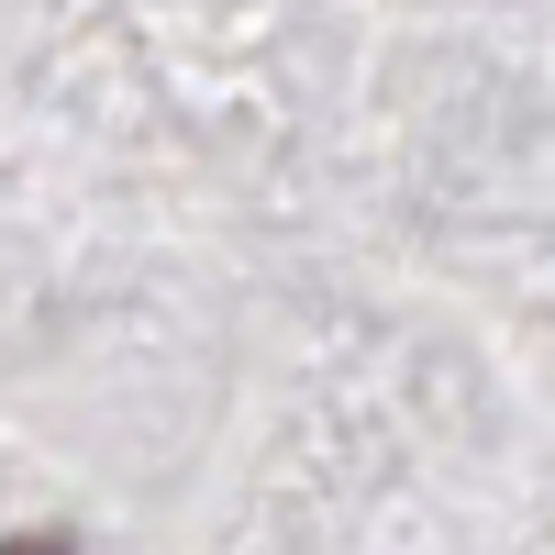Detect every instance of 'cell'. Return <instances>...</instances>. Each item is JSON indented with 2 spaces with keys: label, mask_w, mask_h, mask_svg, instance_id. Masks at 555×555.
<instances>
[{
  "label": "cell",
  "mask_w": 555,
  "mask_h": 555,
  "mask_svg": "<svg viewBox=\"0 0 555 555\" xmlns=\"http://www.w3.org/2000/svg\"><path fill=\"white\" fill-rule=\"evenodd\" d=\"M0 555H56V544H0Z\"/></svg>",
  "instance_id": "1"
}]
</instances>
